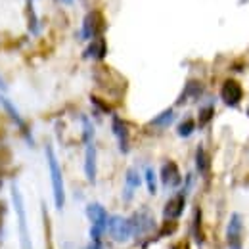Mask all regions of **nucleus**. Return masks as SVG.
Returning a JSON list of instances; mask_svg holds the SVG:
<instances>
[{
	"instance_id": "f257e3e1",
	"label": "nucleus",
	"mask_w": 249,
	"mask_h": 249,
	"mask_svg": "<svg viewBox=\"0 0 249 249\" xmlns=\"http://www.w3.org/2000/svg\"><path fill=\"white\" fill-rule=\"evenodd\" d=\"M46 159H48V169H50V180H52V192H54V201L56 207L63 209L65 205V188H63V177L60 163L56 159V154L52 150V146H46Z\"/></svg>"
},
{
	"instance_id": "20e7f679",
	"label": "nucleus",
	"mask_w": 249,
	"mask_h": 249,
	"mask_svg": "<svg viewBox=\"0 0 249 249\" xmlns=\"http://www.w3.org/2000/svg\"><path fill=\"white\" fill-rule=\"evenodd\" d=\"M104 27H106V21H104V16L102 12L98 10H92L85 16V21H83V38L90 40V38H96L104 33Z\"/></svg>"
},
{
	"instance_id": "ddd939ff",
	"label": "nucleus",
	"mask_w": 249,
	"mask_h": 249,
	"mask_svg": "<svg viewBox=\"0 0 249 249\" xmlns=\"http://www.w3.org/2000/svg\"><path fill=\"white\" fill-rule=\"evenodd\" d=\"M85 173L89 182H96V148L92 144H87V156H85Z\"/></svg>"
},
{
	"instance_id": "393cba45",
	"label": "nucleus",
	"mask_w": 249,
	"mask_h": 249,
	"mask_svg": "<svg viewBox=\"0 0 249 249\" xmlns=\"http://www.w3.org/2000/svg\"><path fill=\"white\" fill-rule=\"evenodd\" d=\"M4 215H6V207H4V203L0 201V232H2V220H4Z\"/></svg>"
},
{
	"instance_id": "f3484780",
	"label": "nucleus",
	"mask_w": 249,
	"mask_h": 249,
	"mask_svg": "<svg viewBox=\"0 0 249 249\" xmlns=\"http://www.w3.org/2000/svg\"><path fill=\"white\" fill-rule=\"evenodd\" d=\"M196 167H197V173H201V175H205L209 171V157L205 154L203 146H197V150H196Z\"/></svg>"
},
{
	"instance_id": "4468645a",
	"label": "nucleus",
	"mask_w": 249,
	"mask_h": 249,
	"mask_svg": "<svg viewBox=\"0 0 249 249\" xmlns=\"http://www.w3.org/2000/svg\"><path fill=\"white\" fill-rule=\"evenodd\" d=\"M140 175L136 173V169H128L126 171V182H124V201L132 199L134 196V190L140 186Z\"/></svg>"
},
{
	"instance_id": "bb28decb",
	"label": "nucleus",
	"mask_w": 249,
	"mask_h": 249,
	"mask_svg": "<svg viewBox=\"0 0 249 249\" xmlns=\"http://www.w3.org/2000/svg\"><path fill=\"white\" fill-rule=\"evenodd\" d=\"M0 89H4V83H2V79H0Z\"/></svg>"
},
{
	"instance_id": "4be33fe9",
	"label": "nucleus",
	"mask_w": 249,
	"mask_h": 249,
	"mask_svg": "<svg viewBox=\"0 0 249 249\" xmlns=\"http://www.w3.org/2000/svg\"><path fill=\"white\" fill-rule=\"evenodd\" d=\"M83 140L87 142V144H90V140H92V136H94V126L92 123L89 121V117H83Z\"/></svg>"
},
{
	"instance_id": "dca6fc26",
	"label": "nucleus",
	"mask_w": 249,
	"mask_h": 249,
	"mask_svg": "<svg viewBox=\"0 0 249 249\" xmlns=\"http://www.w3.org/2000/svg\"><path fill=\"white\" fill-rule=\"evenodd\" d=\"M203 92V87L197 83V81H188L186 89H184V92L180 94V100H178V104H184L186 100H196V98H199Z\"/></svg>"
},
{
	"instance_id": "7ed1b4c3",
	"label": "nucleus",
	"mask_w": 249,
	"mask_h": 249,
	"mask_svg": "<svg viewBox=\"0 0 249 249\" xmlns=\"http://www.w3.org/2000/svg\"><path fill=\"white\" fill-rule=\"evenodd\" d=\"M87 217L90 218V222H92V226H90V238H92V242H100L102 236H104V232L107 230V220H109L107 211L100 203H90L87 207Z\"/></svg>"
},
{
	"instance_id": "423d86ee",
	"label": "nucleus",
	"mask_w": 249,
	"mask_h": 249,
	"mask_svg": "<svg viewBox=\"0 0 249 249\" xmlns=\"http://www.w3.org/2000/svg\"><path fill=\"white\" fill-rule=\"evenodd\" d=\"M242 232H244V220L242 215L234 213L228 220L226 228V240H228V249H244L242 248Z\"/></svg>"
},
{
	"instance_id": "9b49d317",
	"label": "nucleus",
	"mask_w": 249,
	"mask_h": 249,
	"mask_svg": "<svg viewBox=\"0 0 249 249\" xmlns=\"http://www.w3.org/2000/svg\"><path fill=\"white\" fill-rule=\"evenodd\" d=\"M0 106H2V107H4V111H6L8 115H10V119H12L14 123L18 124L19 128H21V132H23V134L27 136V140H29V142H33L31 134H29V128H27V124L23 123V119L19 117V111H18V109L14 107V104H12V102H10L8 98H4L2 94H0Z\"/></svg>"
},
{
	"instance_id": "a211bd4d",
	"label": "nucleus",
	"mask_w": 249,
	"mask_h": 249,
	"mask_svg": "<svg viewBox=\"0 0 249 249\" xmlns=\"http://www.w3.org/2000/svg\"><path fill=\"white\" fill-rule=\"evenodd\" d=\"M175 121V111L173 109H165V111H161L157 117H154L150 124H154V126H161V128H165V126H169V124Z\"/></svg>"
},
{
	"instance_id": "39448f33",
	"label": "nucleus",
	"mask_w": 249,
	"mask_h": 249,
	"mask_svg": "<svg viewBox=\"0 0 249 249\" xmlns=\"http://www.w3.org/2000/svg\"><path fill=\"white\" fill-rule=\"evenodd\" d=\"M220 98H222V102L228 107H236L242 102V98H244V89H242V85L238 81L228 79L220 87Z\"/></svg>"
},
{
	"instance_id": "5701e85b",
	"label": "nucleus",
	"mask_w": 249,
	"mask_h": 249,
	"mask_svg": "<svg viewBox=\"0 0 249 249\" xmlns=\"http://www.w3.org/2000/svg\"><path fill=\"white\" fill-rule=\"evenodd\" d=\"M194 234H196V240H197V242H203V236H201V211H199V209L196 211V220H194Z\"/></svg>"
},
{
	"instance_id": "2eb2a0df",
	"label": "nucleus",
	"mask_w": 249,
	"mask_h": 249,
	"mask_svg": "<svg viewBox=\"0 0 249 249\" xmlns=\"http://www.w3.org/2000/svg\"><path fill=\"white\" fill-rule=\"evenodd\" d=\"M107 52V46H106V40L104 38H96L90 42V46L85 50V58H96V60H102Z\"/></svg>"
},
{
	"instance_id": "9d476101",
	"label": "nucleus",
	"mask_w": 249,
	"mask_h": 249,
	"mask_svg": "<svg viewBox=\"0 0 249 249\" xmlns=\"http://www.w3.org/2000/svg\"><path fill=\"white\" fill-rule=\"evenodd\" d=\"M184 203H186V197H184L182 192L177 194V196H173V197L165 203L163 217L167 218V220H177V218L182 215V211H184Z\"/></svg>"
},
{
	"instance_id": "6e6552de",
	"label": "nucleus",
	"mask_w": 249,
	"mask_h": 249,
	"mask_svg": "<svg viewBox=\"0 0 249 249\" xmlns=\"http://www.w3.org/2000/svg\"><path fill=\"white\" fill-rule=\"evenodd\" d=\"M128 222H130V232H132V236H136V238L144 236L146 232H150V230L154 228V218H152L150 213H146V211L136 213L132 218H128Z\"/></svg>"
},
{
	"instance_id": "0eeeda50",
	"label": "nucleus",
	"mask_w": 249,
	"mask_h": 249,
	"mask_svg": "<svg viewBox=\"0 0 249 249\" xmlns=\"http://www.w3.org/2000/svg\"><path fill=\"white\" fill-rule=\"evenodd\" d=\"M107 232L111 234V238L115 242H126L132 236L128 218L119 217V215H115V217H111L107 220Z\"/></svg>"
},
{
	"instance_id": "f03ea898",
	"label": "nucleus",
	"mask_w": 249,
	"mask_h": 249,
	"mask_svg": "<svg viewBox=\"0 0 249 249\" xmlns=\"http://www.w3.org/2000/svg\"><path fill=\"white\" fill-rule=\"evenodd\" d=\"M12 201H14L18 222H19V242H21V249H33L31 234H29V226H27V215H25V203H23V197L19 194V188L16 186V184L12 186Z\"/></svg>"
},
{
	"instance_id": "b1692460",
	"label": "nucleus",
	"mask_w": 249,
	"mask_h": 249,
	"mask_svg": "<svg viewBox=\"0 0 249 249\" xmlns=\"http://www.w3.org/2000/svg\"><path fill=\"white\" fill-rule=\"evenodd\" d=\"M92 104H94V106H96V107H100V109H102L104 113H109V111H111V107H109V106H107L106 102H102V100H98L96 96H92Z\"/></svg>"
},
{
	"instance_id": "f8f14e48",
	"label": "nucleus",
	"mask_w": 249,
	"mask_h": 249,
	"mask_svg": "<svg viewBox=\"0 0 249 249\" xmlns=\"http://www.w3.org/2000/svg\"><path fill=\"white\" fill-rule=\"evenodd\" d=\"M111 128H113V134L117 136V142H119V150L126 154L128 152V128L121 117L113 115V121H111Z\"/></svg>"
},
{
	"instance_id": "6ab92c4d",
	"label": "nucleus",
	"mask_w": 249,
	"mask_h": 249,
	"mask_svg": "<svg viewBox=\"0 0 249 249\" xmlns=\"http://www.w3.org/2000/svg\"><path fill=\"white\" fill-rule=\"evenodd\" d=\"M194 130H196V121L194 119H184L182 123L178 124V128H177L178 136H182V138H188Z\"/></svg>"
},
{
	"instance_id": "a878e982",
	"label": "nucleus",
	"mask_w": 249,
	"mask_h": 249,
	"mask_svg": "<svg viewBox=\"0 0 249 249\" xmlns=\"http://www.w3.org/2000/svg\"><path fill=\"white\" fill-rule=\"evenodd\" d=\"M87 249H104V246H102V242H92Z\"/></svg>"
},
{
	"instance_id": "1a4fd4ad",
	"label": "nucleus",
	"mask_w": 249,
	"mask_h": 249,
	"mask_svg": "<svg viewBox=\"0 0 249 249\" xmlns=\"http://www.w3.org/2000/svg\"><path fill=\"white\" fill-rule=\"evenodd\" d=\"M161 182L165 188H177L182 184V177H180L178 165L175 161H167L161 167Z\"/></svg>"
},
{
	"instance_id": "cd10ccee",
	"label": "nucleus",
	"mask_w": 249,
	"mask_h": 249,
	"mask_svg": "<svg viewBox=\"0 0 249 249\" xmlns=\"http://www.w3.org/2000/svg\"><path fill=\"white\" fill-rule=\"evenodd\" d=\"M0 186H2V182H0Z\"/></svg>"
},
{
	"instance_id": "412c9836",
	"label": "nucleus",
	"mask_w": 249,
	"mask_h": 249,
	"mask_svg": "<svg viewBox=\"0 0 249 249\" xmlns=\"http://www.w3.org/2000/svg\"><path fill=\"white\" fill-rule=\"evenodd\" d=\"M213 113H215V107L213 106L201 107V111H199V126H205V124L209 123L211 117H213Z\"/></svg>"
},
{
	"instance_id": "aec40b11",
	"label": "nucleus",
	"mask_w": 249,
	"mask_h": 249,
	"mask_svg": "<svg viewBox=\"0 0 249 249\" xmlns=\"http://www.w3.org/2000/svg\"><path fill=\"white\" fill-rule=\"evenodd\" d=\"M146 184H148V192L154 196L157 192V178H156V171L152 167L146 169Z\"/></svg>"
},
{
	"instance_id": "c85d7f7f",
	"label": "nucleus",
	"mask_w": 249,
	"mask_h": 249,
	"mask_svg": "<svg viewBox=\"0 0 249 249\" xmlns=\"http://www.w3.org/2000/svg\"><path fill=\"white\" fill-rule=\"evenodd\" d=\"M0 136H2V134H0Z\"/></svg>"
}]
</instances>
